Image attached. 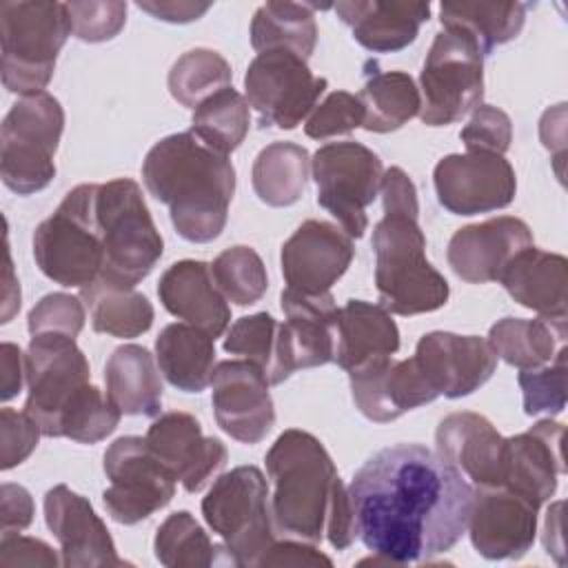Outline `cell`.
I'll return each mask as SVG.
<instances>
[{
	"label": "cell",
	"instance_id": "cell-1",
	"mask_svg": "<svg viewBox=\"0 0 568 568\" xmlns=\"http://www.w3.org/2000/svg\"><path fill=\"white\" fill-rule=\"evenodd\" d=\"M355 532L382 564L448 552L466 532L473 486L422 444H395L364 462L348 486Z\"/></svg>",
	"mask_w": 568,
	"mask_h": 568
},
{
	"label": "cell",
	"instance_id": "cell-2",
	"mask_svg": "<svg viewBox=\"0 0 568 568\" xmlns=\"http://www.w3.org/2000/svg\"><path fill=\"white\" fill-rule=\"evenodd\" d=\"M264 462L273 486L271 517L277 532L308 544L326 537L337 550L355 541L348 488L315 435L300 428L284 430Z\"/></svg>",
	"mask_w": 568,
	"mask_h": 568
},
{
	"label": "cell",
	"instance_id": "cell-3",
	"mask_svg": "<svg viewBox=\"0 0 568 568\" xmlns=\"http://www.w3.org/2000/svg\"><path fill=\"white\" fill-rule=\"evenodd\" d=\"M146 191L169 206L180 237L195 244L213 242L226 226L235 193V169L229 155L204 144L193 131L155 142L144 162Z\"/></svg>",
	"mask_w": 568,
	"mask_h": 568
},
{
	"label": "cell",
	"instance_id": "cell-4",
	"mask_svg": "<svg viewBox=\"0 0 568 568\" xmlns=\"http://www.w3.org/2000/svg\"><path fill=\"white\" fill-rule=\"evenodd\" d=\"M384 215L373 229L375 286L379 306L395 315L433 313L448 302L446 277L426 260L419 202L413 180L399 166L382 175Z\"/></svg>",
	"mask_w": 568,
	"mask_h": 568
},
{
	"label": "cell",
	"instance_id": "cell-5",
	"mask_svg": "<svg viewBox=\"0 0 568 568\" xmlns=\"http://www.w3.org/2000/svg\"><path fill=\"white\" fill-rule=\"evenodd\" d=\"M95 217L104 248V268L98 280L135 286L153 271L164 251L138 182L115 178L98 184Z\"/></svg>",
	"mask_w": 568,
	"mask_h": 568
},
{
	"label": "cell",
	"instance_id": "cell-6",
	"mask_svg": "<svg viewBox=\"0 0 568 568\" xmlns=\"http://www.w3.org/2000/svg\"><path fill=\"white\" fill-rule=\"evenodd\" d=\"M69 33L67 2H0L4 89L22 98L42 93Z\"/></svg>",
	"mask_w": 568,
	"mask_h": 568
},
{
	"label": "cell",
	"instance_id": "cell-7",
	"mask_svg": "<svg viewBox=\"0 0 568 568\" xmlns=\"http://www.w3.org/2000/svg\"><path fill=\"white\" fill-rule=\"evenodd\" d=\"M268 484L257 466H237L220 475L202 499L209 528L222 539L224 564L257 566L275 541Z\"/></svg>",
	"mask_w": 568,
	"mask_h": 568
},
{
	"label": "cell",
	"instance_id": "cell-8",
	"mask_svg": "<svg viewBox=\"0 0 568 568\" xmlns=\"http://www.w3.org/2000/svg\"><path fill=\"white\" fill-rule=\"evenodd\" d=\"M98 184H78L33 231L38 268L60 286H89L104 268L95 217Z\"/></svg>",
	"mask_w": 568,
	"mask_h": 568
},
{
	"label": "cell",
	"instance_id": "cell-9",
	"mask_svg": "<svg viewBox=\"0 0 568 568\" xmlns=\"http://www.w3.org/2000/svg\"><path fill=\"white\" fill-rule=\"evenodd\" d=\"M64 129V111L51 93L20 98L0 126V178L18 195H31L55 178L53 155Z\"/></svg>",
	"mask_w": 568,
	"mask_h": 568
},
{
	"label": "cell",
	"instance_id": "cell-10",
	"mask_svg": "<svg viewBox=\"0 0 568 568\" xmlns=\"http://www.w3.org/2000/svg\"><path fill=\"white\" fill-rule=\"evenodd\" d=\"M419 89L424 124L459 122L484 100V53L468 36L442 29L424 60Z\"/></svg>",
	"mask_w": 568,
	"mask_h": 568
},
{
	"label": "cell",
	"instance_id": "cell-11",
	"mask_svg": "<svg viewBox=\"0 0 568 568\" xmlns=\"http://www.w3.org/2000/svg\"><path fill=\"white\" fill-rule=\"evenodd\" d=\"M313 180L317 204L326 209L351 237H362L368 229L366 206L375 202L384 166L375 151L346 140L328 142L313 153Z\"/></svg>",
	"mask_w": 568,
	"mask_h": 568
},
{
	"label": "cell",
	"instance_id": "cell-12",
	"mask_svg": "<svg viewBox=\"0 0 568 568\" xmlns=\"http://www.w3.org/2000/svg\"><path fill=\"white\" fill-rule=\"evenodd\" d=\"M24 413L44 437H60V419L73 397L91 384V368L73 337L31 335L24 353Z\"/></svg>",
	"mask_w": 568,
	"mask_h": 568
},
{
	"label": "cell",
	"instance_id": "cell-13",
	"mask_svg": "<svg viewBox=\"0 0 568 568\" xmlns=\"http://www.w3.org/2000/svg\"><path fill=\"white\" fill-rule=\"evenodd\" d=\"M109 488L102 493L109 517L133 526L164 508L175 495V477L153 455L144 437H118L104 453Z\"/></svg>",
	"mask_w": 568,
	"mask_h": 568
},
{
	"label": "cell",
	"instance_id": "cell-14",
	"mask_svg": "<svg viewBox=\"0 0 568 568\" xmlns=\"http://www.w3.org/2000/svg\"><path fill=\"white\" fill-rule=\"evenodd\" d=\"M326 78L313 75L306 60L291 51L257 53L244 75L246 102L260 126L295 129L317 104Z\"/></svg>",
	"mask_w": 568,
	"mask_h": 568
},
{
	"label": "cell",
	"instance_id": "cell-15",
	"mask_svg": "<svg viewBox=\"0 0 568 568\" xmlns=\"http://www.w3.org/2000/svg\"><path fill=\"white\" fill-rule=\"evenodd\" d=\"M286 315L277 331V359L271 384H282L300 368L333 362L337 339V306L328 293L306 295L284 288L280 295Z\"/></svg>",
	"mask_w": 568,
	"mask_h": 568
},
{
	"label": "cell",
	"instance_id": "cell-16",
	"mask_svg": "<svg viewBox=\"0 0 568 568\" xmlns=\"http://www.w3.org/2000/svg\"><path fill=\"white\" fill-rule=\"evenodd\" d=\"M439 204L453 215H477L506 209L515 200V169L495 153H450L433 171Z\"/></svg>",
	"mask_w": 568,
	"mask_h": 568
},
{
	"label": "cell",
	"instance_id": "cell-17",
	"mask_svg": "<svg viewBox=\"0 0 568 568\" xmlns=\"http://www.w3.org/2000/svg\"><path fill=\"white\" fill-rule=\"evenodd\" d=\"M268 379L248 359H224L211 375V406L217 426L242 444L262 442L275 424Z\"/></svg>",
	"mask_w": 568,
	"mask_h": 568
},
{
	"label": "cell",
	"instance_id": "cell-18",
	"mask_svg": "<svg viewBox=\"0 0 568 568\" xmlns=\"http://www.w3.org/2000/svg\"><path fill=\"white\" fill-rule=\"evenodd\" d=\"M539 506L504 486H477L468 515L473 548L490 559L524 557L537 535Z\"/></svg>",
	"mask_w": 568,
	"mask_h": 568
},
{
	"label": "cell",
	"instance_id": "cell-19",
	"mask_svg": "<svg viewBox=\"0 0 568 568\" xmlns=\"http://www.w3.org/2000/svg\"><path fill=\"white\" fill-rule=\"evenodd\" d=\"M355 255L353 237L326 220H306L282 244L286 288L306 295L328 293Z\"/></svg>",
	"mask_w": 568,
	"mask_h": 568
},
{
	"label": "cell",
	"instance_id": "cell-20",
	"mask_svg": "<svg viewBox=\"0 0 568 568\" xmlns=\"http://www.w3.org/2000/svg\"><path fill=\"white\" fill-rule=\"evenodd\" d=\"M413 357L435 393L448 399L475 393L497 368V355L488 339L448 331H433L419 337Z\"/></svg>",
	"mask_w": 568,
	"mask_h": 568
},
{
	"label": "cell",
	"instance_id": "cell-21",
	"mask_svg": "<svg viewBox=\"0 0 568 568\" xmlns=\"http://www.w3.org/2000/svg\"><path fill=\"white\" fill-rule=\"evenodd\" d=\"M144 439L186 493H200L229 459L226 446L217 437H206L200 422L182 410L160 415Z\"/></svg>",
	"mask_w": 568,
	"mask_h": 568
},
{
	"label": "cell",
	"instance_id": "cell-22",
	"mask_svg": "<svg viewBox=\"0 0 568 568\" xmlns=\"http://www.w3.org/2000/svg\"><path fill=\"white\" fill-rule=\"evenodd\" d=\"M44 521L60 544L67 568H115L124 566L106 524L95 515L91 501L64 484L44 495Z\"/></svg>",
	"mask_w": 568,
	"mask_h": 568
},
{
	"label": "cell",
	"instance_id": "cell-23",
	"mask_svg": "<svg viewBox=\"0 0 568 568\" xmlns=\"http://www.w3.org/2000/svg\"><path fill=\"white\" fill-rule=\"evenodd\" d=\"M532 246V231L515 215H499L486 222L462 226L448 242V264L468 284L497 282L508 262Z\"/></svg>",
	"mask_w": 568,
	"mask_h": 568
},
{
	"label": "cell",
	"instance_id": "cell-24",
	"mask_svg": "<svg viewBox=\"0 0 568 568\" xmlns=\"http://www.w3.org/2000/svg\"><path fill=\"white\" fill-rule=\"evenodd\" d=\"M561 439L564 424L550 417L506 437L499 486L528 497L537 506L548 501L557 490L559 475L566 473Z\"/></svg>",
	"mask_w": 568,
	"mask_h": 568
},
{
	"label": "cell",
	"instance_id": "cell-25",
	"mask_svg": "<svg viewBox=\"0 0 568 568\" xmlns=\"http://www.w3.org/2000/svg\"><path fill=\"white\" fill-rule=\"evenodd\" d=\"M351 393L359 413L377 424L393 422L404 413L435 402L439 395L419 371L415 357L384 359L351 373Z\"/></svg>",
	"mask_w": 568,
	"mask_h": 568
},
{
	"label": "cell",
	"instance_id": "cell-26",
	"mask_svg": "<svg viewBox=\"0 0 568 568\" xmlns=\"http://www.w3.org/2000/svg\"><path fill=\"white\" fill-rule=\"evenodd\" d=\"M504 442L484 415L470 410L446 415L435 430V453L475 486L501 484Z\"/></svg>",
	"mask_w": 568,
	"mask_h": 568
},
{
	"label": "cell",
	"instance_id": "cell-27",
	"mask_svg": "<svg viewBox=\"0 0 568 568\" xmlns=\"http://www.w3.org/2000/svg\"><path fill=\"white\" fill-rule=\"evenodd\" d=\"M158 297L171 315L211 337H220L231 322L229 300L215 286L206 262L180 260L171 264L158 282Z\"/></svg>",
	"mask_w": 568,
	"mask_h": 568
},
{
	"label": "cell",
	"instance_id": "cell-28",
	"mask_svg": "<svg viewBox=\"0 0 568 568\" xmlns=\"http://www.w3.org/2000/svg\"><path fill=\"white\" fill-rule=\"evenodd\" d=\"M568 262L559 253L528 246L504 268L506 293L539 317L568 322Z\"/></svg>",
	"mask_w": 568,
	"mask_h": 568
},
{
	"label": "cell",
	"instance_id": "cell-29",
	"mask_svg": "<svg viewBox=\"0 0 568 568\" xmlns=\"http://www.w3.org/2000/svg\"><path fill=\"white\" fill-rule=\"evenodd\" d=\"M399 351V328L390 313L366 300H348L337 311L335 357L342 371L357 373Z\"/></svg>",
	"mask_w": 568,
	"mask_h": 568
},
{
	"label": "cell",
	"instance_id": "cell-30",
	"mask_svg": "<svg viewBox=\"0 0 568 568\" xmlns=\"http://www.w3.org/2000/svg\"><path fill=\"white\" fill-rule=\"evenodd\" d=\"M353 38L373 53H393L415 42L419 27L430 16L428 2L355 0L333 4Z\"/></svg>",
	"mask_w": 568,
	"mask_h": 568
},
{
	"label": "cell",
	"instance_id": "cell-31",
	"mask_svg": "<svg viewBox=\"0 0 568 568\" xmlns=\"http://www.w3.org/2000/svg\"><path fill=\"white\" fill-rule=\"evenodd\" d=\"M104 384L109 399L124 415H160L162 379L153 355L144 346H118L104 364Z\"/></svg>",
	"mask_w": 568,
	"mask_h": 568
},
{
	"label": "cell",
	"instance_id": "cell-32",
	"mask_svg": "<svg viewBox=\"0 0 568 568\" xmlns=\"http://www.w3.org/2000/svg\"><path fill=\"white\" fill-rule=\"evenodd\" d=\"M155 359L173 388L202 393L215 368V337L186 322L169 324L155 337Z\"/></svg>",
	"mask_w": 568,
	"mask_h": 568
},
{
	"label": "cell",
	"instance_id": "cell-33",
	"mask_svg": "<svg viewBox=\"0 0 568 568\" xmlns=\"http://www.w3.org/2000/svg\"><path fill=\"white\" fill-rule=\"evenodd\" d=\"M566 337L568 322L546 317H504L488 331V344L495 355L519 371L548 364L555 353L566 346Z\"/></svg>",
	"mask_w": 568,
	"mask_h": 568
},
{
	"label": "cell",
	"instance_id": "cell-34",
	"mask_svg": "<svg viewBox=\"0 0 568 568\" xmlns=\"http://www.w3.org/2000/svg\"><path fill=\"white\" fill-rule=\"evenodd\" d=\"M80 300L89 308L95 333L131 339L146 333L153 324V304L133 286L95 280L80 288Z\"/></svg>",
	"mask_w": 568,
	"mask_h": 568
},
{
	"label": "cell",
	"instance_id": "cell-35",
	"mask_svg": "<svg viewBox=\"0 0 568 568\" xmlns=\"http://www.w3.org/2000/svg\"><path fill=\"white\" fill-rule=\"evenodd\" d=\"M308 2H264L251 20V44L262 51H291L308 60L317 44L315 11Z\"/></svg>",
	"mask_w": 568,
	"mask_h": 568
},
{
	"label": "cell",
	"instance_id": "cell-36",
	"mask_svg": "<svg viewBox=\"0 0 568 568\" xmlns=\"http://www.w3.org/2000/svg\"><path fill=\"white\" fill-rule=\"evenodd\" d=\"M444 29L468 36L486 55L495 47L515 40L526 22L521 2H444L439 7Z\"/></svg>",
	"mask_w": 568,
	"mask_h": 568
},
{
	"label": "cell",
	"instance_id": "cell-37",
	"mask_svg": "<svg viewBox=\"0 0 568 568\" xmlns=\"http://www.w3.org/2000/svg\"><path fill=\"white\" fill-rule=\"evenodd\" d=\"M308 169L311 158L304 146L295 142H271L253 162V191L268 206H291L306 189Z\"/></svg>",
	"mask_w": 568,
	"mask_h": 568
},
{
	"label": "cell",
	"instance_id": "cell-38",
	"mask_svg": "<svg viewBox=\"0 0 568 568\" xmlns=\"http://www.w3.org/2000/svg\"><path fill=\"white\" fill-rule=\"evenodd\" d=\"M364 106V129L390 133L419 115L422 95L415 80L404 71H373L357 93Z\"/></svg>",
	"mask_w": 568,
	"mask_h": 568
},
{
	"label": "cell",
	"instance_id": "cell-39",
	"mask_svg": "<svg viewBox=\"0 0 568 568\" xmlns=\"http://www.w3.org/2000/svg\"><path fill=\"white\" fill-rule=\"evenodd\" d=\"M251 111L246 98L226 87L193 109L191 131L222 155L233 153L246 138Z\"/></svg>",
	"mask_w": 568,
	"mask_h": 568
},
{
	"label": "cell",
	"instance_id": "cell-40",
	"mask_svg": "<svg viewBox=\"0 0 568 568\" xmlns=\"http://www.w3.org/2000/svg\"><path fill=\"white\" fill-rule=\"evenodd\" d=\"M233 71L229 60L213 49H191L182 53L166 78L169 93L186 109L200 106L213 93L231 87Z\"/></svg>",
	"mask_w": 568,
	"mask_h": 568
},
{
	"label": "cell",
	"instance_id": "cell-41",
	"mask_svg": "<svg viewBox=\"0 0 568 568\" xmlns=\"http://www.w3.org/2000/svg\"><path fill=\"white\" fill-rule=\"evenodd\" d=\"M153 550L166 568H206L215 564L217 546L189 510H178L160 524Z\"/></svg>",
	"mask_w": 568,
	"mask_h": 568
},
{
	"label": "cell",
	"instance_id": "cell-42",
	"mask_svg": "<svg viewBox=\"0 0 568 568\" xmlns=\"http://www.w3.org/2000/svg\"><path fill=\"white\" fill-rule=\"evenodd\" d=\"M211 275L220 293L237 304H255L268 288V275L262 257L255 248L237 244L224 248L211 264Z\"/></svg>",
	"mask_w": 568,
	"mask_h": 568
},
{
	"label": "cell",
	"instance_id": "cell-43",
	"mask_svg": "<svg viewBox=\"0 0 568 568\" xmlns=\"http://www.w3.org/2000/svg\"><path fill=\"white\" fill-rule=\"evenodd\" d=\"M122 410L98 386L87 384L60 422V437H69L80 444H95L111 435L120 424Z\"/></svg>",
	"mask_w": 568,
	"mask_h": 568
},
{
	"label": "cell",
	"instance_id": "cell-44",
	"mask_svg": "<svg viewBox=\"0 0 568 568\" xmlns=\"http://www.w3.org/2000/svg\"><path fill=\"white\" fill-rule=\"evenodd\" d=\"M277 331L280 322L266 311L244 315L229 328L224 351L231 355H242L244 359L260 366L271 384L277 359Z\"/></svg>",
	"mask_w": 568,
	"mask_h": 568
},
{
	"label": "cell",
	"instance_id": "cell-45",
	"mask_svg": "<svg viewBox=\"0 0 568 568\" xmlns=\"http://www.w3.org/2000/svg\"><path fill=\"white\" fill-rule=\"evenodd\" d=\"M566 346L555 357L537 368L519 371V388L524 395V413L548 417L559 415L566 408Z\"/></svg>",
	"mask_w": 568,
	"mask_h": 568
},
{
	"label": "cell",
	"instance_id": "cell-46",
	"mask_svg": "<svg viewBox=\"0 0 568 568\" xmlns=\"http://www.w3.org/2000/svg\"><path fill=\"white\" fill-rule=\"evenodd\" d=\"M364 124V106L357 95L348 91L328 93L311 111L304 131L313 140H326L335 135H346Z\"/></svg>",
	"mask_w": 568,
	"mask_h": 568
},
{
	"label": "cell",
	"instance_id": "cell-47",
	"mask_svg": "<svg viewBox=\"0 0 568 568\" xmlns=\"http://www.w3.org/2000/svg\"><path fill=\"white\" fill-rule=\"evenodd\" d=\"M84 326V302L69 293L44 295L27 317L31 335H67L78 337Z\"/></svg>",
	"mask_w": 568,
	"mask_h": 568
},
{
	"label": "cell",
	"instance_id": "cell-48",
	"mask_svg": "<svg viewBox=\"0 0 568 568\" xmlns=\"http://www.w3.org/2000/svg\"><path fill=\"white\" fill-rule=\"evenodd\" d=\"M71 33L82 42H106L126 22V2H67Z\"/></svg>",
	"mask_w": 568,
	"mask_h": 568
},
{
	"label": "cell",
	"instance_id": "cell-49",
	"mask_svg": "<svg viewBox=\"0 0 568 568\" xmlns=\"http://www.w3.org/2000/svg\"><path fill=\"white\" fill-rule=\"evenodd\" d=\"M468 153L504 155L513 142V122L506 111L493 104H479L459 133Z\"/></svg>",
	"mask_w": 568,
	"mask_h": 568
},
{
	"label": "cell",
	"instance_id": "cell-50",
	"mask_svg": "<svg viewBox=\"0 0 568 568\" xmlns=\"http://www.w3.org/2000/svg\"><path fill=\"white\" fill-rule=\"evenodd\" d=\"M42 430L40 426L22 410L2 408L0 410V468L9 470L18 464H22L38 446Z\"/></svg>",
	"mask_w": 568,
	"mask_h": 568
},
{
	"label": "cell",
	"instance_id": "cell-51",
	"mask_svg": "<svg viewBox=\"0 0 568 568\" xmlns=\"http://www.w3.org/2000/svg\"><path fill=\"white\" fill-rule=\"evenodd\" d=\"M62 559L42 539L22 537L18 532H2L0 537V566H47L55 568Z\"/></svg>",
	"mask_w": 568,
	"mask_h": 568
},
{
	"label": "cell",
	"instance_id": "cell-52",
	"mask_svg": "<svg viewBox=\"0 0 568 568\" xmlns=\"http://www.w3.org/2000/svg\"><path fill=\"white\" fill-rule=\"evenodd\" d=\"M257 566H333L331 557L320 552L315 546L293 539L273 541L260 557Z\"/></svg>",
	"mask_w": 568,
	"mask_h": 568
},
{
	"label": "cell",
	"instance_id": "cell-53",
	"mask_svg": "<svg viewBox=\"0 0 568 568\" xmlns=\"http://www.w3.org/2000/svg\"><path fill=\"white\" fill-rule=\"evenodd\" d=\"M2 532H20L33 521V499L20 484H2L0 488Z\"/></svg>",
	"mask_w": 568,
	"mask_h": 568
},
{
	"label": "cell",
	"instance_id": "cell-54",
	"mask_svg": "<svg viewBox=\"0 0 568 568\" xmlns=\"http://www.w3.org/2000/svg\"><path fill=\"white\" fill-rule=\"evenodd\" d=\"M138 9L151 13L158 20L184 24V22H193V20L202 18L211 9V4L209 2H202V4L200 2H182V0L180 2H175V0H166V2L164 0H160V2L140 0Z\"/></svg>",
	"mask_w": 568,
	"mask_h": 568
},
{
	"label": "cell",
	"instance_id": "cell-55",
	"mask_svg": "<svg viewBox=\"0 0 568 568\" xmlns=\"http://www.w3.org/2000/svg\"><path fill=\"white\" fill-rule=\"evenodd\" d=\"M24 379H27V373H24L22 351L16 344L4 342L2 344V393H0L2 402H9L11 397H16Z\"/></svg>",
	"mask_w": 568,
	"mask_h": 568
},
{
	"label": "cell",
	"instance_id": "cell-56",
	"mask_svg": "<svg viewBox=\"0 0 568 568\" xmlns=\"http://www.w3.org/2000/svg\"><path fill=\"white\" fill-rule=\"evenodd\" d=\"M7 284H4V291H2V322L7 324L13 313L20 308V284L18 280H13V264H11V255L7 251Z\"/></svg>",
	"mask_w": 568,
	"mask_h": 568
}]
</instances>
